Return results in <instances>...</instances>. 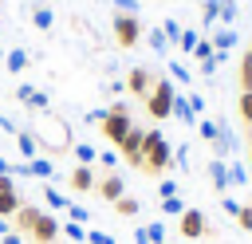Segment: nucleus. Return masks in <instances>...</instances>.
<instances>
[{"mask_svg":"<svg viewBox=\"0 0 252 244\" xmlns=\"http://www.w3.org/2000/svg\"><path fill=\"white\" fill-rule=\"evenodd\" d=\"M98 130H102V138L110 142V146H118L130 130H134V118H130V102H110L106 106V118L98 122Z\"/></svg>","mask_w":252,"mask_h":244,"instance_id":"obj_1","label":"nucleus"},{"mask_svg":"<svg viewBox=\"0 0 252 244\" xmlns=\"http://www.w3.org/2000/svg\"><path fill=\"white\" fill-rule=\"evenodd\" d=\"M32 134H35V142H39L43 150H51V153H55V150H71V138H67V122H63V118H55L51 110H47V118H43V122H39Z\"/></svg>","mask_w":252,"mask_h":244,"instance_id":"obj_2","label":"nucleus"},{"mask_svg":"<svg viewBox=\"0 0 252 244\" xmlns=\"http://www.w3.org/2000/svg\"><path fill=\"white\" fill-rule=\"evenodd\" d=\"M173 83L169 79H154V91H150V98H146V110H150V118H173Z\"/></svg>","mask_w":252,"mask_h":244,"instance_id":"obj_3","label":"nucleus"},{"mask_svg":"<svg viewBox=\"0 0 252 244\" xmlns=\"http://www.w3.org/2000/svg\"><path fill=\"white\" fill-rule=\"evenodd\" d=\"M110 28H114V39L118 47H134L146 31H142V16H126V12H114L110 16Z\"/></svg>","mask_w":252,"mask_h":244,"instance_id":"obj_4","label":"nucleus"},{"mask_svg":"<svg viewBox=\"0 0 252 244\" xmlns=\"http://www.w3.org/2000/svg\"><path fill=\"white\" fill-rule=\"evenodd\" d=\"M177 232H181L189 244H197V240L209 232V216H205L201 209H185V213L177 216Z\"/></svg>","mask_w":252,"mask_h":244,"instance_id":"obj_5","label":"nucleus"},{"mask_svg":"<svg viewBox=\"0 0 252 244\" xmlns=\"http://www.w3.org/2000/svg\"><path fill=\"white\" fill-rule=\"evenodd\" d=\"M173 165V146L161 138V142H154V146H146V161H142V169L146 173H161V169H169Z\"/></svg>","mask_w":252,"mask_h":244,"instance_id":"obj_6","label":"nucleus"},{"mask_svg":"<svg viewBox=\"0 0 252 244\" xmlns=\"http://www.w3.org/2000/svg\"><path fill=\"white\" fill-rule=\"evenodd\" d=\"M126 91L134 94V98H150V91H154V75H150V67H130L126 71Z\"/></svg>","mask_w":252,"mask_h":244,"instance_id":"obj_7","label":"nucleus"},{"mask_svg":"<svg viewBox=\"0 0 252 244\" xmlns=\"http://www.w3.org/2000/svg\"><path fill=\"white\" fill-rule=\"evenodd\" d=\"M114 150H122V157H126L130 165H138V169H142L146 153H142V130H138V126H134V130H130V134H126V138L114 146Z\"/></svg>","mask_w":252,"mask_h":244,"instance_id":"obj_8","label":"nucleus"},{"mask_svg":"<svg viewBox=\"0 0 252 244\" xmlns=\"http://www.w3.org/2000/svg\"><path fill=\"white\" fill-rule=\"evenodd\" d=\"M35 244H55V236H59V220L51 216V213H39V220H35V228L28 232Z\"/></svg>","mask_w":252,"mask_h":244,"instance_id":"obj_9","label":"nucleus"},{"mask_svg":"<svg viewBox=\"0 0 252 244\" xmlns=\"http://www.w3.org/2000/svg\"><path fill=\"white\" fill-rule=\"evenodd\" d=\"M94 189H98V197H102L106 205H114L118 197H126V181H122L118 173H106V177H102V181H98Z\"/></svg>","mask_w":252,"mask_h":244,"instance_id":"obj_10","label":"nucleus"},{"mask_svg":"<svg viewBox=\"0 0 252 244\" xmlns=\"http://www.w3.org/2000/svg\"><path fill=\"white\" fill-rule=\"evenodd\" d=\"M205 173H209V181H213L217 193H228V161H224V157H213V161L205 165Z\"/></svg>","mask_w":252,"mask_h":244,"instance_id":"obj_11","label":"nucleus"},{"mask_svg":"<svg viewBox=\"0 0 252 244\" xmlns=\"http://www.w3.org/2000/svg\"><path fill=\"white\" fill-rule=\"evenodd\" d=\"M94 185H98V177H94L91 165H75V169H71V189H75V193H87V189H94Z\"/></svg>","mask_w":252,"mask_h":244,"instance_id":"obj_12","label":"nucleus"},{"mask_svg":"<svg viewBox=\"0 0 252 244\" xmlns=\"http://www.w3.org/2000/svg\"><path fill=\"white\" fill-rule=\"evenodd\" d=\"M39 213H43L39 205H20V209H16V216H12V220H16V232H32V228H35V220H39Z\"/></svg>","mask_w":252,"mask_h":244,"instance_id":"obj_13","label":"nucleus"},{"mask_svg":"<svg viewBox=\"0 0 252 244\" xmlns=\"http://www.w3.org/2000/svg\"><path fill=\"white\" fill-rule=\"evenodd\" d=\"M55 173V165H51V157H43V153H35L32 161H28V177H39V181H47Z\"/></svg>","mask_w":252,"mask_h":244,"instance_id":"obj_14","label":"nucleus"},{"mask_svg":"<svg viewBox=\"0 0 252 244\" xmlns=\"http://www.w3.org/2000/svg\"><path fill=\"white\" fill-rule=\"evenodd\" d=\"M16 150H20V153L32 161V157L39 153V142H35V134H32V130H20V134H16Z\"/></svg>","mask_w":252,"mask_h":244,"instance_id":"obj_15","label":"nucleus"},{"mask_svg":"<svg viewBox=\"0 0 252 244\" xmlns=\"http://www.w3.org/2000/svg\"><path fill=\"white\" fill-rule=\"evenodd\" d=\"M173 118H177V122H185V126H193V122H197V114L189 110V98H185V94H173Z\"/></svg>","mask_w":252,"mask_h":244,"instance_id":"obj_16","label":"nucleus"},{"mask_svg":"<svg viewBox=\"0 0 252 244\" xmlns=\"http://www.w3.org/2000/svg\"><path fill=\"white\" fill-rule=\"evenodd\" d=\"M71 150H75L79 165H94V161H98V150H94L91 142H71Z\"/></svg>","mask_w":252,"mask_h":244,"instance_id":"obj_17","label":"nucleus"},{"mask_svg":"<svg viewBox=\"0 0 252 244\" xmlns=\"http://www.w3.org/2000/svg\"><path fill=\"white\" fill-rule=\"evenodd\" d=\"M24 205V197H20V189L16 193H0V216L8 220V216H16V209Z\"/></svg>","mask_w":252,"mask_h":244,"instance_id":"obj_18","label":"nucleus"},{"mask_svg":"<svg viewBox=\"0 0 252 244\" xmlns=\"http://www.w3.org/2000/svg\"><path fill=\"white\" fill-rule=\"evenodd\" d=\"M236 87L240 91H252V55L244 51V59H240V71H236Z\"/></svg>","mask_w":252,"mask_h":244,"instance_id":"obj_19","label":"nucleus"},{"mask_svg":"<svg viewBox=\"0 0 252 244\" xmlns=\"http://www.w3.org/2000/svg\"><path fill=\"white\" fill-rule=\"evenodd\" d=\"M236 114H240L244 126L252 130V91H240V94H236Z\"/></svg>","mask_w":252,"mask_h":244,"instance_id":"obj_20","label":"nucleus"},{"mask_svg":"<svg viewBox=\"0 0 252 244\" xmlns=\"http://www.w3.org/2000/svg\"><path fill=\"white\" fill-rule=\"evenodd\" d=\"M32 24H35V28H39V31H47V28H51V24H55V12H51V8H47V4H39V8H35V12H32Z\"/></svg>","mask_w":252,"mask_h":244,"instance_id":"obj_21","label":"nucleus"},{"mask_svg":"<svg viewBox=\"0 0 252 244\" xmlns=\"http://www.w3.org/2000/svg\"><path fill=\"white\" fill-rule=\"evenodd\" d=\"M146 43H150V51H158V55L169 51V39L161 35V28H150V31H146Z\"/></svg>","mask_w":252,"mask_h":244,"instance_id":"obj_22","label":"nucleus"},{"mask_svg":"<svg viewBox=\"0 0 252 244\" xmlns=\"http://www.w3.org/2000/svg\"><path fill=\"white\" fill-rule=\"evenodd\" d=\"M4 63H8V71H24L28 67V51L24 47H12V51H4Z\"/></svg>","mask_w":252,"mask_h":244,"instance_id":"obj_23","label":"nucleus"},{"mask_svg":"<svg viewBox=\"0 0 252 244\" xmlns=\"http://www.w3.org/2000/svg\"><path fill=\"white\" fill-rule=\"evenodd\" d=\"M213 150H217V157H224V153H232V150H236V138H232V134H228V130L220 126V134H217Z\"/></svg>","mask_w":252,"mask_h":244,"instance_id":"obj_24","label":"nucleus"},{"mask_svg":"<svg viewBox=\"0 0 252 244\" xmlns=\"http://www.w3.org/2000/svg\"><path fill=\"white\" fill-rule=\"evenodd\" d=\"M138 209H142L138 197H118V201H114V213H118V216H138Z\"/></svg>","mask_w":252,"mask_h":244,"instance_id":"obj_25","label":"nucleus"},{"mask_svg":"<svg viewBox=\"0 0 252 244\" xmlns=\"http://www.w3.org/2000/svg\"><path fill=\"white\" fill-rule=\"evenodd\" d=\"M232 43H236V31H232V28H220V31L213 35V47H217V51H228Z\"/></svg>","mask_w":252,"mask_h":244,"instance_id":"obj_26","label":"nucleus"},{"mask_svg":"<svg viewBox=\"0 0 252 244\" xmlns=\"http://www.w3.org/2000/svg\"><path fill=\"white\" fill-rule=\"evenodd\" d=\"M197 134H201L205 142H217V134H220V126H217L213 118H197Z\"/></svg>","mask_w":252,"mask_h":244,"instance_id":"obj_27","label":"nucleus"},{"mask_svg":"<svg viewBox=\"0 0 252 244\" xmlns=\"http://www.w3.org/2000/svg\"><path fill=\"white\" fill-rule=\"evenodd\" d=\"M232 185H236V189H240V185H248V169H244L240 161H232V165H228V189H232Z\"/></svg>","mask_w":252,"mask_h":244,"instance_id":"obj_28","label":"nucleus"},{"mask_svg":"<svg viewBox=\"0 0 252 244\" xmlns=\"http://www.w3.org/2000/svg\"><path fill=\"white\" fill-rule=\"evenodd\" d=\"M59 232H63L67 240H75V244H83V240H87V228H83V224H75V220H67V224H59Z\"/></svg>","mask_w":252,"mask_h":244,"instance_id":"obj_29","label":"nucleus"},{"mask_svg":"<svg viewBox=\"0 0 252 244\" xmlns=\"http://www.w3.org/2000/svg\"><path fill=\"white\" fill-rule=\"evenodd\" d=\"M43 197H47V209H63V213H67V205H71V201H67L59 189H51V185L43 189Z\"/></svg>","mask_w":252,"mask_h":244,"instance_id":"obj_30","label":"nucleus"},{"mask_svg":"<svg viewBox=\"0 0 252 244\" xmlns=\"http://www.w3.org/2000/svg\"><path fill=\"white\" fill-rule=\"evenodd\" d=\"M161 213H165V216H181V213H185V201H181V197H161Z\"/></svg>","mask_w":252,"mask_h":244,"instance_id":"obj_31","label":"nucleus"},{"mask_svg":"<svg viewBox=\"0 0 252 244\" xmlns=\"http://www.w3.org/2000/svg\"><path fill=\"white\" fill-rule=\"evenodd\" d=\"M142 232H146V240H150V244H165V224H161V220H154V224H146Z\"/></svg>","mask_w":252,"mask_h":244,"instance_id":"obj_32","label":"nucleus"},{"mask_svg":"<svg viewBox=\"0 0 252 244\" xmlns=\"http://www.w3.org/2000/svg\"><path fill=\"white\" fill-rule=\"evenodd\" d=\"M197 43H201V31H193V28H185V31H181V39H177V47H181V51H193Z\"/></svg>","mask_w":252,"mask_h":244,"instance_id":"obj_33","label":"nucleus"},{"mask_svg":"<svg viewBox=\"0 0 252 244\" xmlns=\"http://www.w3.org/2000/svg\"><path fill=\"white\" fill-rule=\"evenodd\" d=\"M217 16H220V0H205V4H201V20H205V28H209Z\"/></svg>","mask_w":252,"mask_h":244,"instance_id":"obj_34","label":"nucleus"},{"mask_svg":"<svg viewBox=\"0 0 252 244\" xmlns=\"http://www.w3.org/2000/svg\"><path fill=\"white\" fill-rule=\"evenodd\" d=\"M181 31H185V28H181L177 20H165V24H161V35H165L169 43H177V39H181Z\"/></svg>","mask_w":252,"mask_h":244,"instance_id":"obj_35","label":"nucleus"},{"mask_svg":"<svg viewBox=\"0 0 252 244\" xmlns=\"http://www.w3.org/2000/svg\"><path fill=\"white\" fill-rule=\"evenodd\" d=\"M217 20H224V28H228V24L236 20V0H220V16H217Z\"/></svg>","mask_w":252,"mask_h":244,"instance_id":"obj_36","label":"nucleus"},{"mask_svg":"<svg viewBox=\"0 0 252 244\" xmlns=\"http://www.w3.org/2000/svg\"><path fill=\"white\" fill-rule=\"evenodd\" d=\"M193 55H197V59H213V55H217V47H213V39H205V35H201V43L193 47Z\"/></svg>","mask_w":252,"mask_h":244,"instance_id":"obj_37","label":"nucleus"},{"mask_svg":"<svg viewBox=\"0 0 252 244\" xmlns=\"http://www.w3.org/2000/svg\"><path fill=\"white\" fill-rule=\"evenodd\" d=\"M47 106H51V94H43V91H35L28 98V110H47Z\"/></svg>","mask_w":252,"mask_h":244,"instance_id":"obj_38","label":"nucleus"},{"mask_svg":"<svg viewBox=\"0 0 252 244\" xmlns=\"http://www.w3.org/2000/svg\"><path fill=\"white\" fill-rule=\"evenodd\" d=\"M67 216H71V220H75V224H87V220H91V213H87V209H83V205H75V201H71V205H67Z\"/></svg>","mask_w":252,"mask_h":244,"instance_id":"obj_39","label":"nucleus"},{"mask_svg":"<svg viewBox=\"0 0 252 244\" xmlns=\"http://www.w3.org/2000/svg\"><path fill=\"white\" fill-rule=\"evenodd\" d=\"M236 224H240L244 232H252V201H248V205H240V216H236Z\"/></svg>","mask_w":252,"mask_h":244,"instance_id":"obj_40","label":"nucleus"},{"mask_svg":"<svg viewBox=\"0 0 252 244\" xmlns=\"http://www.w3.org/2000/svg\"><path fill=\"white\" fill-rule=\"evenodd\" d=\"M185 98H189V110H193L197 118H205V98H201V94H185Z\"/></svg>","mask_w":252,"mask_h":244,"instance_id":"obj_41","label":"nucleus"},{"mask_svg":"<svg viewBox=\"0 0 252 244\" xmlns=\"http://www.w3.org/2000/svg\"><path fill=\"white\" fill-rule=\"evenodd\" d=\"M98 161H102V165H106V173H110V165H118V150H114V146H110V150H102V153H98Z\"/></svg>","mask_w":252,"mask_h":244,"instance_id":"obj_42","label":"nucleus"},{"mask_svg":"<svg viewBox=\"0 0 252 244\" xmlns=\"http://www.w3.org/2000/svg\"><path fill=\"white\" fill-rule=\"evenodd\" d=\"M32 94H35V87H28V83H20V87H16V102H24V106H28V98H32Z\"/></svg>","mask_w":252,"mask_h":244,"instance_id":"obj_43","label":"nucleus"},{"mask_svg":"<svg viewBox=\"0 0 252 244\" xmlns=\"http://www.w3.org/2000/svg\"><path fill=\"white\" fill-rule=\"evenodd\" d=\"M220 209H224L228 216H240V201H232V197H220Z\"/></svg>","mask_w":252,"mask_h":244,"instance_id":"obj_44","label":"nucleus"},{"mask_svg":"<svg viewBox=\"0 0 252 244\" xmlns=\"http://www.w3.org/2000/svg\"><path fill=\"white\" fill-rule=\"evenodd\" d=\"M110 4H118V12L126 16H138V0H110Z\"/></svg>","mask_w":252,"mask_h":244,"instance_id":"obj_45","label":"nucleus"},{"mask_svg":"<svg viewBox=\"0 0 252 244\" xmlns=\"http://www.w3.org/2000/svg\"><path fill=\"white\" fill-rule=\"evenodd\" d=\"M0 193H16V177L12 173H0Z\"/></svg>","mask_w":252,"mask_h":244,"instance_id":"obj_46","label":"nucleus"},{"mask_svg":"<svg viewBox=\"0 0 252 244\" xmlns=\"http://www.w3.org/2000/svg\"><path fill=\"white\" fill-rule=\"evenodd\" d=\"M173 161L185 169V161H189V146H177V150H173Z\"/></svg>","mask_w":252,"mask_h":244,"instance_id":"obj_47","label":"nucleus"},{"mask_svg":"<svg viewBox=\"0 0 252 244\" xmlns=\"http://www.w3.org/2000/svg\"><path fill=\"white\" fill-rule=\"evenodd\" d=\"M158 193H161V197H177V181H161Z\"/></svg>","mask_w":252,"mask_h":244,"instance_id":"obj_48","label":"nucleus"},{"mask_svg":"<svg viewBox=\"0 0 252 244\" xmlns=\"http://www.w3.org/2000/svg\"><path fill=\"white\" fill-rule=\"evenodd\" d=\"M0 130H4V134H12V138H16V134H20V130H16V122H12V118H8V114H0Z\"/></svg>","mask_w":252,"mask_h":244,"instance_id":"obj_49","label":"nucleus"},{"mask_svg":"<svg viewBox=\"0 0 252 244\" xmlns=\"http://www.w3.org/2000/svg\"><path fill=\"white\" fill-rule=\"evenodd\" d=\"M169 71H173V79H177V83H189V71H185V67H181V63H173V67H169Z\"/></svg>","mask_w":252,"mask_h":244,"instance_id":"obj_50","label":"nucleus"},{"mask_svg":"<svg viewBox=\"0 0 252 244\" xmlns=\"http://www.w3.org/2000/svg\"><path fill=\"white\" fill-rule=\"evenodd\" d=\"M87 240H91V244H114L106 232H87Z\"/></svg>","mask_w":252,"mask_h":244,"instance_id":"obj_51","label":"nucleus"},{"mask_svg":"<svg viewBox=\"0 0 252 244\" xmlns=\"http://www.w3.org/2000/svg\"><path fill=\"white\" fill-rule=\"evenodd\" d=\"M102 118H106V110H87V122H91V126H98Z\"/></svg>","mask_w":252,"mask_h":244,"instance_id":"obj_52","label":"nucleus"},{"mask_svg":"<svg viewBox=\"0 0 252 244\" xmlns=\"http://www.w3.org/2000/svg\"><path fill=\"white\" fill-rule=\"evenodd\" d=\"M0 244H24V236H20V232H4V236H0Z\"/></svg>","mask_w":252,"mask_h":244,"instance_id":"obj_53","label":"nucleus"},{"mask_svg":"<svg viewBox=\"0 0 252 244\" xmlns=\"http://www.w3.org/2000/svg\"><path fill=\"white\" fill-rule=\"evenodd\" d=\"M0 173H12V161H4V157H0Z\"/></svg>","mask_w":252,"mask_h":244,"instance_id":"obj_54","label":"nucleus"},{"mask_svg":"<svg viewBox=\"0 0 252 244\" xmlns=\"http://www.w3.org/2000/svg\"><path fill=\"white\" fill-rule=\"evenodd\" d=\"M4 232H12V228H8V220H4V216H0V236H4Z\"/></svg>","mask_w":252,"mask_h":244,"instance_id":"obj_55","label":"nucleus"},{"mask_svg":"<svg viewBox=\"0 0 252 244\" xmlns=\"http://www.w3.org/2000/svg\"><path fill=\"white\" fill-rule=\"evenodd\" d=\"M0 59H4V43H0Z\"/></svg>","mask_w":252,"mask_h":244,"instance_id":"obj_56","label":"nucleus"},{"mask_svg":"<svg viewBox=\"0 0 252 244\" xmlns=\"http://www.w3.org/2000/svg\"><path fill=\"white\" fill-rule=\"evenodd\" d=\"M248 157H252V146H248Z\"/></svg>","mask_w":252,"mask_h":244,"instance_id":"obj_57","label":"nucleus"},{"mask_svg":"<svg viewBox=\"0 0 252 244\" xmlns=\"http://www.w3.org/2000/svg\"><path fill=\"white\" fill-rule=\"evenodd\" d=\"M248 55H252V47H248Z\"/></svg>","mask_w":252,"mask_h":244,"instance_id":"obj_58","label":"nucleus"}]
</instances>
